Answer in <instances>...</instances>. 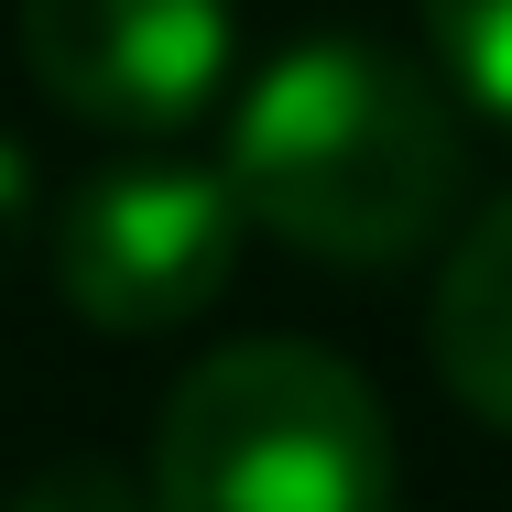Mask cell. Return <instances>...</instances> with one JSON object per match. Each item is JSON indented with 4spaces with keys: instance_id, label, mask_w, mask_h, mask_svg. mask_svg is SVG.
<instances>
[{
    "instance_id": "cell-8",
    "label": "cell",
    "mask_w": 512,
    "mask_h": 512,
    "mask_svg": "<svg viewBox=\"0 0 512 512\" xmlns=\"http://www.w3.org/2000/svg\"><path fill=\"white\" fill-rule=\"evenodd\" d=\"M22 218H33V175H22V153L0 142V251L22 240Z\"/></svg>"
},
{
    "instance_id": "cell-7",
    "label": "cell",
    "mask_w": 512,
    "mask_h": 512,
    "mask_svg": "<svg viewBox=\"0 0 512 512\" xmlns=\"http://www.w3.org/2000/svg\"><path fill=\"white\" fill-rule=\"evenodd\" d=\"M0 512H153V491H131V480H120V469H99V458H66V469L22 480Z\"/></svg>"
},
{
    "instance_id": "cell-2",
    "label": "cell",
    "mask_w": 512,
    "mask_h": 512,
    "mask_svg": "<svg viewBox=\"0 0 512 512\" xmlns=\"http://www.w3.org/2000/svg\"><path fill=\"white\" fill-rule=\"evenodd\" d=\"M393 414L316 338H229L153 414V512H393Z\"/></svg>"
},
{
    "instance_id": "cell-3",
    "label": "cell",
    "mask_w": 512,
    "mask_h": 512,
    "mask_svg": "<svg viewBox=\"0 0 512 512\" xmlns=\"http://www.w3.org/2000/svg\"><path fill=\"white\" fill-rule=\"evenodd\" d=\"M240 229L251 218L207 164H109L55 207V295L109 338H164L229 295Z\"/></svg>"
},
{
    "instance_id": "cell-6",
    "label": "cell",
    "mask_w": 512,
    "mask_h": 512,
    "mask_svg": "<svg viewBox=\"0 0 512 512\" xmlns=\"http://www.w3.org/2000/svg\"><path fill=\"white\" fill-rule=\"evenodd\" d=\"M425 44L447 66V88L512 131V0H425Z\"/></svg>"
},
{
    "instance_id": "cell-4",
    "label": "cell",
    "mask_w": 512,
    "mask_h": 512,
    "mask_svg": "<svg viewBox=\"0 0 512 512\" xmlns=\"http://www.w3.org/2000/svg\"><path fill=\"white\" fill-rule=\"evenodd\" d=\"M33 88L88 131H186L229 77V0H22Z\"/></svg>"
},
{
    "instance_id": "cell-5",
    "label": "cell",
    "mask_w": 512,
    "mask_h": 512,
    "mask_svg": "<svg viewBox=\"0 0 512 512\" xmlns=\"http://www.w3.org/2000/svg\"><path fill=\"white\" fill-rule=\"evenodd\" d=\"M425 349H436L447 393L480 414V425L512 436V197H491L458 229V251H447V273H436Z\"/></svg>"
},
{
    "instance_id": "cell-1",
    "label": "cell",
    "mask_w": 512,
    "mask_h": 512,
    "mask_svg": "<svg viewBox=\"0 0 512 512\" xmlns=\"http://www.w3.org/2000/svg\"><path fill=\"white\" fill-rule=\"evenodd\" d=\"M218 175L262 240L382 273L447 229V207L469 186V131L414 55L316 33V44H284L240 88Z\"/></svg>"
}]
</instances>
